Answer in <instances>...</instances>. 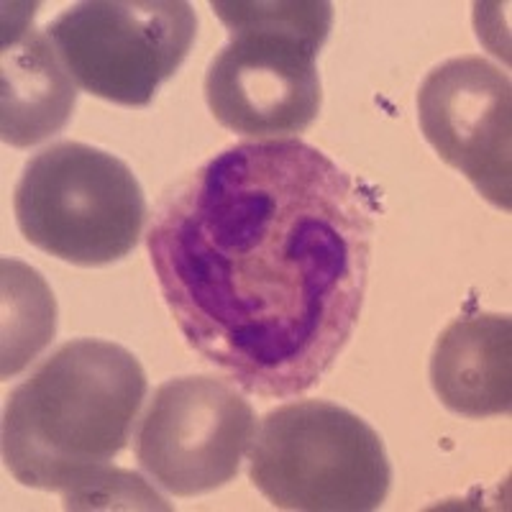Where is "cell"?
Instances as JSON below:
<instances>
[{
	"instance_id": "1",
	"label": "cell",
	"mask_w": 512,
	"mask_h": 512,
	"mask_svg": "<svg viewBox=\"0 0 512 512\" xmlns=\"http://www.w3.org/2000/svg\"><path fill=\"white\" fill-rule=\"evenodd\" d=\"M146 246L187 346L249 395L290 400L359 326L374 205L305 141H244L162 192Z\"/></svg>"
},
{
	"instance_id": "8",
	"label": "cell",
	"mask_w": 512,
	"mask_h": 512,
	"mask_svg": "<svg viewBox=\"0 0 512 512\" xmlns=\"http://www.w3.org/2000/svg\"><path fill=\"white\" fill-rule=\"evenodd\" d=\"M420 131L438 157L502 210L512 205V85L482 57H454L418 90Z\"/></svg>"
},
{
	"instance_id": "2",
	"label": "cell",
	"mask_w": 512,
	"mask_h": 512,
	"mask_svg": "<svg viewBox=\"0 0 512 512\" xmlns=\"http://www.w3.org/2000/svg\"><path fill=\"white\" fill-rule=\"evenodd\" d=\"M146 397L139 359L103 338H75L8 395L3 461L24 487L59 492L64 510H169L139 474L111 461Z\"/></svg>"
},
{
	"instance_id": "11",
	"label": "cell",
	"mask_w": 512,
	"mask_h": 512,
	"mask_svg": "<svg viewBox=\"0 0 512 512\" xmlns=\"http://www.w3.org/2000/svg\"><path fill=\"white\" fill-rule=\"evenodd\" d=\"M54 297L39 272L3 259V379L29 367L57 328Z\"/></svg>"
},
{
	"instance_id": "7",
	"label": "cell",
	"mask_w": 512,
	"mask_h": 512,
	"mask_svg": "<svg viewBox=\"0 0 512 512\" xmlns=\"http://www.w3.org/2000/svg\"><path fill=\"white\" fill-rule=\"evenodd\" d=\"M254 433V408L231 382L210 374L175 377L149 400L136 431V459L169 495H208L239 474Z\"/></svg>"
},
{
	"instance_id": "5",
	"label": "cell",
	"mask_w": 512,
	"mask_h": 512,
	"mask_svg": "<svg viewBox=\"0 0 512 512\" xmlns=\"http://www.w3.org/2000/svg\"><path fill=\"white\" fill-rule=\"evenodd\" d=\"M13 208L29 244L77 267L121 262L146 221L144 190L128 164L80 141H59L31 157Z\"/></svg>"
},
{
	"instance_id": "10",
	"label": "cell",
	"mask_w": 512,
	"mask_h": 512,
	"mask_svg": "<svg viewBox=\"0 0 512 512\" xmlns=\"http://www.w3.org/2000/svg\"><path fill=\"white\" fill-rule=\"evenodd\" d=\"M438 400L464 418L507 415L512 408L510 315H464L438 336L431 356Z\"/></svg>"
},
{
	"instance_id": "9",
	"label": "cell",
	"mask_w": 512,
	"mask_h": 512,
	"mask_svg": "<svg viewBox=\"0 0 512 512\" xmlns=\"http://www.w3.org/2000/svg\"><path fill=\"white\" fill-rule=\"evenodd\" d=\"M34 8L11 11L6 3L0 54V136L29 149L70 123L77 88L47 31L34 29Z\"/></svg>"
},
{
	"instance_id": "3",
	"label": "cell",
	"mask_w": 512,
	"mask_h": 512,
	"mask_svg": "<svg viewBox=\"0 0 512 512\" xmlns=\"http://www.w3.org/2000/svg\"><path fill=\"white\" fill-rule=\"evenodd\" d=\"M226 47L210 62L205 100L221 126L282 141L313 126L323 103L318 59L333 26L326 0H213Z\"/></svg>"
},
{
	"instance_id": "6",
	"label": "cell",
	"mask_w": 512,
	"mask_h": 512,
	"mask_svg": "<svg viewBox=\"0 0 512 512\" xmlns=\"http://www.w3.org/2000/svg\"><path fill=\"white\" fill-rule=\"evenodd\" d=\"M198 34L185 0H88L47 26L77 88L126 108H146L180 70Z\"/></svg>"
},
{
	"instance_id": "4",
	"label": "cell",
	"mask_w": 512,
	"mask_h": 512,
	"mask_svg": "<svg viewBox=\"0 0 512 512\" xmlns=\"http://www.w3.org/2000/svg\"><path fill=\"white\" fill-rule=\"evenodd\" d=\"M249 479L280 510L369 512L390 495L392 466L367 420L333 402L300 400L262 418Z\"/></svg>"
}]
</instances>
